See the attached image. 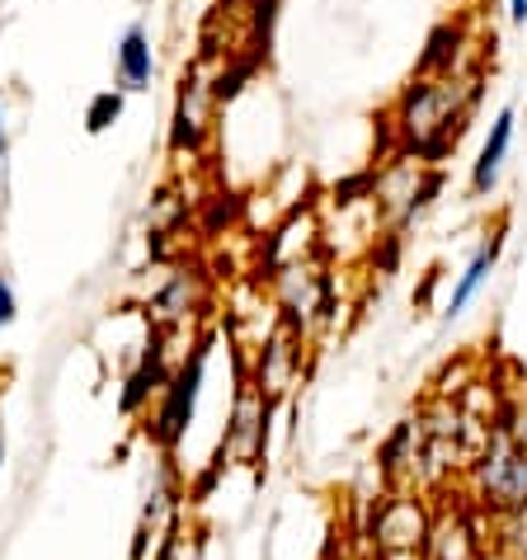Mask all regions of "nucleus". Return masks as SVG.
I'll return each instance as SVG.
<instances>
[{
    "instance_id": "nucleus-14",
    "label": "nucleus",
    "mask_w": 527,
    "mask_h": 560,
    "mask_svg": "<svg viewBox=\"0 0 527 560\" xmlns=\"http://www.w3.org/2000/svg\"><path fill=\"white\" fill-rule=\"evenodd\" d=\"M198 556H203V533H194V527L184 523V513H179V518L161 533L156 556L151 560H198Z\"/></svg>"
},
{
    "instance_id": "nucleus-19",
    "label": "nucleus",
    "mask_w": 527,
    "mask_h": 560,
    "mask_svg": "<svg viewBox=\"0 0 527 560\" xmlns=\"http://www.w3.org/2000/svg\"><path fill=\"white\" fill-rule=\"evenodd\" d=\"M0 175H5V118H0Z\"/></svg>"
},
{
    "instance_id": "nucleus-9",
    "label": "nucleus",
    "mask_w": 527,
    "mask_h": 560,
    "mask_svg": "<svg viewBox=\"0 0 527 560\" xmlns=\"http://www.w3.org/2000/svg\"><path fill=\"white\" fill-rule=\"evenodd\" d=\"M169 358H165V330L151 325V339H147V353L137 358V368L128 372V382H122V396H118V410L122 415H142L156 406V396L165 392L169 382Z\"/></svg>"
},
{
    "instance_id": "nucleus-2",
    "label": "nucleus",
    "mask_w": 527,
    "mask_h": 560,
    "mask_svg": "<svg viewBox=\"0 0 527 560\" xmlns=\"http://www.w3.org/2000/svg\"><path fill=\"white\" fill-rule=\"evenodd\" d=\"M208 358H212V335L194 339L184 363L169 372L156 406L147 410V439L156 443L165 457H175V447L184 443V433H189L194 415H198V396H203V382H208Z\"/></svg>"
},
{
    "instance_id": "nucleus-4",
    "label": "nucleus",
    "mask_w": 527,
    "mask_h": 560,
    "mask_svg": "<svg viewBox=\"0 0 527 560\" xmlns=\"http://www.w3.org/2000/svg\"><path fill=\"white\" fill-rule=\"evenodd\" d=\"M269 419H273V400H264L250 377H241V392H236V406H231V419H226V433H222V447H216L212 457V471L203 476V486H198V494H203L212 486V476L222 471V466H259L264 462V447H269Z\"/></svg>"
},
{
    "instance_id": "nucleus-3",
    "label": "nucleus",
    "mask_w": 527,
    "mask_h": 560,
    "mask_svg": "<svg viewBox=\"0 0 527 560\" xmlns=\"http://www.w3.org/2000/svg\"><path fill=\"white\" fill-rule=\"evenodd\" d=\"M433 527V504L420 490H386L382 500H372V518L363 537L372 541L377 556H424Z\"/></svg>"
},
{
    "instance_id": "nucleus-18",
    "label": "nucleus",
    "mask_w": 527,
    "mask_h": 560,
    "mask_svg": "<svg viewBox=\"0 0 527 560\" xmlns=\"http://www.w3.org/2000/svg\"><path fill=\"white\" fill-rule=\"evenodd\" d=\"M508 20H514V24H527V0H508Z\"/></svg>"
},
{
    "instance_id": "nucleus-16",
    "label": "nucleus",
    "mask_w": 527,
    "mask_h": 560,
    "mask_svg": "<svg viewBox=\"0 0 527 560\" xmlns=\"http://www.w3.org/2000/svg\"><path fill=\"white\" fill-rule=\"evenodd\" d=\"M14 316H20V302H14V288H10V278L0 273V330H10Z\"/></svg>"
},
{
    "instance_id": "nucleus-21",
    "label": "nucleus",
    "mask_w": 527,
    "mask_h": 560,
    "mask_svg": "<svg viewBox=\"0 0 527 560\" xmlns=\"http://www.w3.org/2000/svg\"><path fill=\"white\" fill-rule=\"evenodd\" d=\"M0 466H5V429H0Z\"/></svg>"
},
{
    "instance_id": "nucleus-11",
    "label": "nucleus",
    "mask_w": 527,
    "mask_h": 560,
    "mask_svg": "<svg viewBox=\"0 0 527 560\" xmlns=\"http://www.w3.org/2000/svg\"><path fill=\"white\" fill-rule=\"evenodd\" d=\"M508 142H514V108H500L494 122H490L485 147H480V155H476V170H471V194L476 198H485L494 189V179H500V170H504V155H508Z\"/></svg>"
},
{
    "instance_id": "nucleus-12",
    "label": "nucleus",
    "mask_w": 527,
    "mask_h": 560,
    "mask_svg": "<svg viewBox=\"0 0 527 560\" xmlns=\"http://www.w3.org/2000/svg\"><path fill=\"white\" fill-rule=\"evenodd\" d=\"M500 250H504V231H494V236L480 245V250L471 255V264L461 269V278L453 283V298H447V311H443V320H457L461 311H467L476 302V292L485 288V278L494 273V264H500Z\"/></svg>"
},
{
    "instance_id": "nucleus-5",
    "label": "nucleus",
    "mask_w": 527,
    "mask_h": 560,
    "mask_svg": "<svg viewBox=\"0 0 527 560\" xmlns=\"http://www.w3.org/2000/svg\"><path fill=\"white\" fill-rule=\"evenodd\" d=\"M490 547H494V523L480 509H471L467 494L433 509L424 560H480Z\"/></svg>"
},
{
    "instance_id": "nucleus-10",
    "label": "nucleus",
    "mask_w": 527,
    "mask_h": 560,
    "mask_svg": "<svg viewBox=\"0 0 527 560\" xmlns=\"http://www.w3.org/2000/svg\"><path fill=\"white\" fill-rule=\"evenodd\" d=\"M156 75V52H151V34L142 20H132L118 38V90L122 95H142Z\"/></svg>"
},
{
    "instance_id": "nucleus-1",
    "label": "nucleus",
    "mask_w": 527,
    "mask_h": 560,
    "mask_svg": "<svg viewBox=\"0 0 527 560\" xmlns=\"http://www.w3.org/2000/svg\"><path fill=\"white\" fill-rule=\"evenodd\" d=\"M467 500L471 509H480L485 518H508L527 504V447L514 439L508 429V415L490 429L485 447L471 457L467 466Z\"/></svg>"
},
{
    "instance_id": "nucleus-17",
    "label": "nucleus",
    "mask_w": 527,
    "mask_h": 560,
    "mask_svg": "<svg viewBox=\"0 0 527 560\" xmlns=\"http://www.w3.org/2000/svg\"><path fill=\"white\" fill-rule=\"evenodd\" d=\"M508 429H514V439L527 447V406H523L518 415H508Z\"/></svg>"
},
{
    "instance_id": "nucleus-20",
    "label": "nucleus",
    "mask_w": 527,
    "mask_h": 560,
    "mask_svg": "<svg viewBox=\"0 0 527 560\" xmlns=\"http://www.w3.org/2000/svg\"><path fill=\"white\" fill-rule=\"evenodd\" d=\"M480 560H514V556H504L500 547H490V551H485V556H480Z\"/></svg>"
},
{
    "instance_id": "nucleus-8",
    "label": "nucleus",
    "mask_w": 527,
    "mask_h": 560,
    "mask_svg": "<svg viewBox=\"0 0 527 560\" xmlns=\"http://www.w3.org/2000/svg\"><path fill=\"white\" fill-rule=\"evenodd\" d=\"M212 108L216 95L208 85V75L189 67L179 81V95H175V122H169V151H198L208 142V128H212Z\"/></svg>"
},
{
    "instance_id": "nucleus-13",
    "label": "nucleus",
    "mask_w": 527,
    "mask_h": 560,
    "mask_svg": "<svg viewBox=\"0 0 527 560\" xmlns=\"http://www.w3.org/2000/svg\"><path fill=\"white\" fill-rule=\"evenodd\" d=\"M194 306H198V283H194V273H175L169 283L151 298L147 306V316L156 330H169V325H179V320H189L194 316Z\"/></svg>"
},
{
    "instance_id": "nucleus-15",
    "label": "nucleus",
    "mask_w": 527,
    "mask_h": 560,
    "mask_svg": "<svg viewBox=\"0 0 527 560\" xmlns=\"http://www.w3.org/2000/svg\"><path fill=\"white\" fill-rule=\"evenodd\" d=\"M122 90H104V95H95L90 100V108H85V132H104L108 122H118L122 118Z\"/></svg>"
},
{
    "instance_id": "nucleus-7",
    "label": "nucleus",
    "mask_w": 527,
    "mask_h": 560,
    "mask_svg": "<svg viewBox=\"0 0 527 560\" xmlns=\"http://www.w3.org/2000/svg\"><path fill=\"white\" fill-rule=\"evenodd\" d=\"M302 372H306V345H302V335H292L288 325H283V330H273L259 345L250 386H255L264 400H283L292 386L302 382Z\"/></svg>"
},
{
    "instance_id": "nucleus-6",
    "label": "nucleus",
    "mask_w": 527,
    "mask_h": 560,
    "mask_svg": "<svg viewBox=\"0 0 527 560\" xmlns=\"http://www.w3.org/2000/svg\"><path fill=\"white\" fill-rule=\"evenodd\" d=\"M273 292H278V311H283V325L292 335H312L316 325L335 311V288L330 273L312 269V264H288V269L273 273Z\"/></svg>"
}]
</instances>
